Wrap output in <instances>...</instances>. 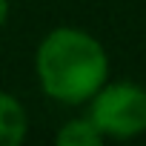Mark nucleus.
<instances>
[{
    "label": "nucleus",
    "instance_id": "obj_1",
    "mask_svg": "<svg viewBox=\"0 0 146 146\" xmlns=\"http://www.w3.org/2000/svg\"><path fill=\"white\" fill-rule=\"evenodd\" d=\"M35 75L46 98L80 106L109 80V54L92 32L57 26L37 43Z\"/></svg>",
    "mask_w": 146,
    "mask_h": 146
},
{
    "label": "nucleus",
    "instance_id": "obj_2",
    "mask_svg": "<svg viewBox=\"0 0 146 146\" xmlns=\"http://www.w3.org/2000/svg\"><path fill=\"white\" fill-rule=\"evenodd\" d=\"M86 103L103 140H129L146 132V89L132 80H106Z\"/></svg>",
    "mask_w": 146,
    "mask_h": 146
},
{
    "label": "nucleus",
    "instance_id": "obj_3",
    "mask_svg": "<svg viewBox=\"0 0 146 146\" xmlns=\"http://www.w3.org/2000/svg\"><path fill=\"white\" fill-rule=\"evenodd\" d=\"M29 135V115L23 103L9 95L0 92V146H17Z\"/></svg>",
    "mask_w": 146,
    "mask_h": 146
},
{
    "label": "nucleus",
    "instance_id": "obj_4",
    "mask_svg": "<svg viewBox=\"0 0 146 146\" xmlns=\"http://www.w3.org/2000/svg\"><path fill=\"white\" fill-rule=\"evenodd\" d=\"M54 140H57L60 146H100V143H103V135L98 132V126H95V123L89 120V115H86V117H72V120H66V123L57 129Z\"/></svg>",
    "mask_w": 146,
    "mask_h": 146
},
{
    "label": "nucleus",
    "instance_id": "obj_5",
    "mask_svg": "<svg viewBox=\"0 0 146 146\" xmlns=\"http://www.w3.org/2000/svg\"><path fill=\"white\" fill-rule=\"evenodd\" d=\"M9 12H12L9 0H0V29H3V26L9 23Z\"/></svg>",
    "mask_w": 146,
    "mask_h": 146
}]
</instances>
